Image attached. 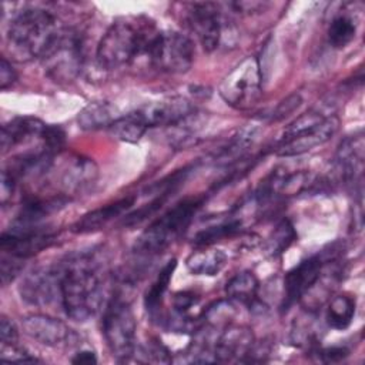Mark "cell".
<instances>
[{"label":"cell","instance_id":"6da1fadb","mask_svg":"<svg viewBox=\"0 0 365 365\" xmlns=\"http://www.w3.org/2000/svg\"><path fill=\"white\" fill-rule=\"evenodd\" d=\"M157 31L155 23L144 16H127L115 20L97 46L98 66L114 70L140 60L145 61L148 47Z\"/></svg>","mask_w":365,"mask_h":365},{"label":"cell","instance_id":"7a4b0ae2","mask_svg":"<svg viewBox=\"0 0 365 365\" xmlns=\"http://www.w3.org/2000/svg\"><path fill=\"white\" fill-rule=\"evenodd\" d=\"M103 297V284L90 257L73 255L61 261L60 302L68 318L78 322L93 318L101 308Z\"/></svg>","mask_w":365,"mask_h":365},{"label":"cell","instance_id":"3957f363","mask_svg":"<svg viewBox=\"0 0 365 365\" xmlns=\"http://www.w3.org/2000/svg\"><path fill=\"white\" fill-rule=\"evenodd\" d=\"M64 27L58 19L41 7L16 11L7 27L6 41L10 56L17 61L43 58L53 47Z\"/></svg>","mask_w":365,"mask_h":365},{"label":"cell","instance_id":"277c9868","mask_svg":"<svg viewBox=\"0 0 365 365\" xmlns=\"http://www.w3.org/2000/svg\"><path fill=\"white\" fill-rule=\"evenodd\" d=\"M204 198H185L175 204L150 227H147L134 242V252L143 257H153L167 250L190 225Z\"/></svg>","mask_w":365,"mask_h":365},{"label":"cell","instance_id":"5b68a950","mask_svg":"<svg viewBox=\"0 0 365 365\" xmlns=\"http://www.w3.org/2000/svg\"><path fill=\"white\" fill-rule=\"evenodd\" d=\"M339 118L335 114H322L309 110L294 120L282 133L277 143V155L295 157L325 144L335 135Z\"/></svg>","mask_w":365,"mask_h":365},{"label":"cell","instance_id":"8992f818","mask_svg":"<svg viewBox=\"0 0 365 365\" xmlns=\"http://www.w3.org/2000/svg\"><path fill=\"white\" fill-rule=\"evenodd\" d=\"M103 335L111 355L127 362L135 354L137 324L131 305L121 297H113L103 314Z\"/></svg>","mask_w":365,"mask_h":365},{"label":"cell","instance_id":"52a82bcc","mask_svg":"<svg viewBox=\"0 0 365 365\" xmlns=\"http://www.w3.org/2000/svg\"><path fill=\"white\" fill-rule=\"evenodd\" d=\"M192 61V41L185 34L174 30H158L145 57V63L148 66L168 74H181L188 71Z\"/></svg>","mask_w":365,"mask_h":365},{"label":"cell","instance_id":"ba28073f","mask_svg":"<svg viewBox=\"0 0 365 365\" xmlns=\"http://www.w3.org/2000/svg\"><path fill=\"white\" fill-rule=\"evenodd\" d=\"M184 20L195 34L205 51L217 50L231 33V26L224 14L222 4L212 1H194L182 6Z\"/></svg>","mask_w":365,"mask_h":365},{"label":"cell","instance_id":"9c48e42d","mask_svg":"<svg viewBox=\"0 0 365 365\" xmlns=\"http://www.w3.org/2000/svg\"><path fill=\"white\" fill-rule=\"evenodd\" d=\"M261 86L259 61L255 57H247L224 77L220 86V96L228 106L245 110L258 101Z\"/></svg>","mask_w":365,"mask_h":365},{"label":"cell","instance_id":"30bf717a","mask_svg":"<svg viewBox=\"0 0 365 365\" xmlns=\"http://www.w3.org/2000/svg\"><path fill=\"white\" fill-rule=\"evenodd\" d=\"M41 61L51 80L57 83H68L74 80L80 74L84 63L83 40L78 33L64 27Z\"/></svg>","mask_w":365,"mask_h":365},{"label":"cell","instance_id":"8fae6325","mask_svg":"<svg viewBox=\"0 0 365 365\" xmlns=\"http://www.w3.org/2000/svg\"><path fill=\"white\" fill-rule=\"evenodd\" d=\"M335 245L329 250H322L301 262H298L292 269H289L284 279V299L281 309L288 311L295 302L301 301L304 295L314 287V284L321 277L327 264L335 259Z\"/></svg>","mask_w":365,"mask_h":365},{"label":"cell","instance_id":"7c38bea8","mask_svg":"<svg viewBox=\"0 0 365 365\" xmlns=\"http://www.w3.org/2000/svg\"><path fill=\"white\" fill-rule=\"evenodd\" d=\"M54 238L56 234L44 225L21 227L11 224V227L1 234L0 248L3 254L27 259L48 248L54 242Z\"/></svg>","mask_w":365,"mask_h":365},{"label":"cell","instance_id":"4fadbf2b","mask_svg":"<svg viewBox=\"0 0 365 365\" xmlns=\"http://www.w3.org/2000/svg\"><path fill=\"white\" fill-rule=\"evenodd\" d=\"M60 279L61 262L38 267L23 278L19 287L20 297L34 307L48 305L57 297L60 298Z\"/></svg>","mask_w":365,"mask_h":365},{"label":"cell","instance_id":"5bb4252c","mask_svg":"<svg viewBox=\"0 0 365 365\" xmlns=\"http://www.w3.org/2000/svg\"><path fill=\"white\" fill-rule=\"evenodd\" d=\"M23 331L31 339L46 346H70L76 344V332L58 318L31 314L23 318Z\"/></svg>","mask_w":365,"mask_h":365},{"label":"cell","instance_id":"9a60e30c","mask_svg":"<svg viewBox=\"0 0 365 365\" xmlns=\"http://www.w3.org/2000/svg\"><path fill=\"white\" fill-rule=\"evenodd\" d=\"M195 110L194 104L181 96L165 97L140 106L135 114L141 118L147 128L165 125L170 127Z\"/></svg>","mask_w":365,"mask_h":365},{"label":"cell","instance_id":"2e32d148","mask_svg":"<svg viewBox=\"0 0 365 365\" xmlns=\"http://www.w3.org/2000/svg\"><path fill=\"white\" fill-rule=\"evenodd\" d=\"M254 345L255 339L250 328L242 325H227L212 348L214 359L215 362L248 361Z\"/></svg>","mask_w":365,"mask_h":365},{"label":"cell","instance_id":"e0dca14e","mask_svg":"<svg viewBox=\"0 0 365 365\" xmlns=\"http://www.w3.org/2000/svg\"><path fill=\"white\" fill-rule=\"evenodd\" d=\"M364 134L362 131L346 137L338 147L335 164L342 181L354 190L361 188L364 170Z\"/></svg>","mask_w":365,"mask_h":365},{"label":"cell","instance_id":"ac0fdd59","mask_svg":"<svg viewBox=\"0 0 365 365\" xmlns=\"http://www.w3.org/2000/svg\"><path fill=\"white\" fill-rule=\"evenodd\" d=\"M48 124L30 115L14 117L1 127V150L6 154L20 144L40 141Z\"/></svg>","mask_w":365,"mask_h":365},{"label":"cell","instance_id":"d6986e66","mask_svg":"<svg viewBox=\"0 0 365 365\" xmlns=\"http://www.w3.org/2000/svg\"><path fill=\"white\" fill-rule=\"evenodd\" d=\"M98 177V168L96 163L90 158L76 155L64 167L60 185L64 188L66 194H78L90 190Z\"/></svg>","mask_w":365,"mask_h":365},{"label":"cell","instance_id":"ffe728a7","mask_svg":"<svg viewBox=\"0 0 365 365\" xmlns=\"http://www.w3.org/2000/svg\"><path fill=\"white\" fill-rule=\"evenodd\" d=\"M134 201H135V197L128 195V197L117 200L111 204H107L104 207H100L97 210H93V211L84 214L81 218H78L73 224L71 231L77 232V234H87V232L97 231V230L103 228L104 225H107L110 221H113L117 217L127 212L134 205Z\"/></svg>","mask_w":365,"mask_h":365},{"label":"cell","instance_id":"44dd1931","mask_svg":"<svg viewBox=\"0 0 365 365\" xmlns=\"http://www.w3.org/2000/svg\"><path fill=\"white\" fill-rule=\"evenodd\" d=\"M208 123V115L204 113L192 111L178 123L167 127V137L170 145L175 148H187L197 144L201 131Z\"/></svg>","mask_w":365,"mask_h":365},{"label":"cell","instance_id":"7402d4cb","mask_svg":"<svg viewBox=\"0 0 365 365\" xmlns=\"http://www.w3.org/2000/svg\"><path fill=\"white\" fill-rule=\"evenodd\" d=\"M257 135H258V128L255 125L242 127L212 155L214 164L227 167L237 163L244 157L248 148L255 143Z\"/></svg>","mask_w":365,"mask_h":365},{"label":"cell","instance_id":"603a6c76","mask_svg":"<svg viewBox=\"0 0 365 365\" xmlns=\"http://www.w3.org/2000/svg\"><path fill=\"white\" fill-rule=\"evenodd\" d=\"M120 115L117 108L108 101L88 103L77 117V123L83 130H100L108 128Z\"/></svg>","mask_w":365,"mask_h":365},{"label":"cell","instance_id":"cb8c5ba5","mask_svg":"<svg viewBox=\"0 0 365 365\" xmlns=\"http://www.w3.org/2000/svg\"><path fill=\"white\" fill-rule=\"evenodd\" d=\"M187 268L194 275H217L227 264V255L218 248H204L187 258Z\"/></svg>","mask_w":365,"mask_h":365},{"label":"cell","instance_id":"d4e9b609","mask_svg":"<svg viewBox=\"0 0 365 365\" xmlns=\"http://www.w3.org/2000/svg\"><path fill=\"white\" fill-rule=\"evenodd\" d=\"M259 282L251 271H242L234 275L225 285V294L231 301L252 305L257 301Z\"/></svg>","mask_w":365,"mask_h":365},{"label":"cell","instance_id":"484cf974","mask_svg":"<svg viewBox=\"0 0 365 365\" xmlns=\"http://www.w3.org/2000/svg\"><path fill=\"white\" fill-rule=\"evenodd\" d=\"M242 228V220L237 217H230L225 220H221L215 224H211L200 231L195 232L192 241L195 245L200 247H210L211 244L222 240L232 237L234 234L240 232Z\"/></svg>","mask_w":365,"mask_h":365},{"label":"cell","instance_id":"4316f807","mask_svg":"<svg viewBox=\"0 0 365 365\" xmlns=\"http://www.w3.org/2000/svg\"><path fill=\"white\" fill-rule=\"evenodd\" d=\"M355 315V299L348 295L334 297L327 308L325 321L328 327L336 331L346 329Z\"/></svg>","mask_w":365,"mask_h":365},{"label":"cell","instance_id":"83f0119b","mask_svg":"<svg viewBox=\"0 0 365 365\" xmlns=\"http://www.w3.org/2000/svg\"><path fill=\"white\" fill-rule=\"evenodd\" d=\"M175 267H177V261L175 259H170L161 268V271L158 272L157 278L154 279V282L147 289L145 297H144V307H145V309L150 314L158 312V309H160V307L163 304L164 295H165V292L168 289V285H170V281L173 278V272H174Z\"/></svg>","mask_w":365,"mask_h":365},{"label":"cell","instance_id":"f1b7e54d","mask_svg":"<svg viewBox=\"0 0 365 365\" xmlns=\"http://www.w3.org/2000/svg\"><path fill=\"white\" fill-rule=\"evenodd\" d=\"M148 128L141 121V118L131 111L125 115H120L110 127L108 131L111 135L124 143H137Z\"/></svg>","mask_w":365,"mask_h":365},{"label":"cell","instance_id":"f546056e","mask_svg":"<svg viewBox=\"0 0 365 365\" xmlns=\"http://www.w3.org/2000/svg\"><path fill=\"white\" fill-rule=\"evenodd\" d=\"M356 34V20L352 14H336L328 27V41L335 48H344L348 46Z\"/></svg>","mask_w":365,"mask_h":365},{"label":"cell","instance_id":"4dcf8cb0","mask_svg":"<svg viewBox=\"0 0 365 365\" xmlns=\"http://www.w3.org/2000/svg\"><path fill=\"white\" fill-rule=\"evenodd\" d=\"M295 240H297V232L294 225L291 224L289 220L284 218L277 224V227L272 230V232L267 238L265 250L269 255L277 257L284 251H287Z\"/></svg>","mask_w":365,"mask_h":365},{"label":"cell","instance_id":"1f68e13d","mask_svg":"<svg viewBox=\"0 0 365 365\" xmlns=\"http://www.w3.org/2000/svg\"><path fill=\"white\" fill-rule=\"evenodd\" d=\"M170 194H160V195H155L150 202L144 204L143 207L137 208L135 211L133 212H128L124 218H123V225L125 227H134L140 222H143L144 220H147L148 217H151L153 214H155L161 207L163 204L168 200Z\"/></svg>","mask_w":365,"mask_h":365},{"label":"cell","instance_id":"d6a6232c","mask_svg":"<svg viewBox=\"0 0 365 365\" xmlns=\"http://www.w3.org/2000/svg\"><path fill=\"white\" fill-rule=\"evenodd\" d=\"M23 261L24 259L16 258L9 254H3L1 262H0V277H1L3 285H7L17 277V274L21 271Z\"/></svg>","mask_w":365,"mask_h":365},{"label":"cell","instance_id":"836d02e7","mask_svg":"<svg viewBox=\"0 0 365 365\" xmlns=\"http://www.w3.org/2000/svg\"><path fill=\"white\" fill-rule=\"evenodd\" d=\"M0 358L9 362H38L36 356H31L24 348L16 344H1Z\"/></svg>","mask_w":365,"mask_h":365},{"label":"cell","instance_id":"e575fe53","mask_svg":"<svg viewBox=\"0 0 365 365\" xmlns=\"http://www.w3.org/2000/svg\"><path fill=\"white\" fill-rule=\"evenodd\" d=\"M302 103V98L299 94H291L287 98H284L269 114V118L272 121H278L285 118L288 114H291L294 110H297Z\"/></svg>","mask_w":365,"mask_h":365},{"label":"cell","instance_id":"d590c367","mask_svg":"<svg viewBox=\"0 0 365 365\" xmlns=\"http://www.w3.org/2000/svg\"><path fill=\"white\" fill-rule=\"evenodd\" d=\"M141 355L145 356V361L150 362H171L168 349L160 342H148L147 346L141 348Z\"/></svg>","mask_w":365,"mask_h":365},{"label":"cell","instance_id":"8d00e7d4","mask_svg":"<svg viewBox=\"0 0 365 365\" xmlns=\"http://www.w3.org/2000/svg\"><path fill=\"white\" fill-rule=\"evenodd\" d=\"M19 339V331L16 324L7 317H1L0 321V341L1 344H16Z\"/></svg>","mask_w":365,"mask_h":365},{"label":"cell","instance_id":"74e56055","mask_svg":"<svg viewBox=\"0 0 365 365\" xmlns=\"http://www.w3.org/2000/svg\"><path fill=\"white\" fill-rule=\"evenodd\" d=\"M17 80V74L14 71V68L11 67V63L7 61L6 57H1V63H0V88L1 90H7L9 87H11Z\"/></svg>","mask_w":365,"mask_h":365},{"label":"cell","instance_id":"f35d334b","mask_svg":"<svg viewBox=\"0 0 365 365\" xmlns=\"http://www.w3.org/2000/svg\"><path fill=\"white\" fill-rule=\"evenodd\" d=\"M16 184H17V180L7 170H3L1 173V204L3 205H6L9 200H11Z\"/></svg>","mask_w":365,"mask_h":365},{"label":"cell","instance_id":"ab89813d","mask_svg":"<svg viewBox=\"0 0 365 365\" xmlns=\"http://www.w3.org/2000/svg\"><path fill=\"white\" fill-rule=\"evenodd\" d=\"M319 354H321L322 361H325V362H338V361L344 359L345 356H348V349H345L342 346H331V348L321 351Z\"/></svg>","mask_w":365,"mask_h":365},{"label":"cell","instance_id":"60d3db41","mask_svg":"<svg viewBox=\"0 0 365 365\" xmlns=\"http://www.w3.org/2000/svg\"><path fill=\"white\" fill-rule=\"evenodd\" d=\"M71 362L73 364H96L97 362V356L93 351L90 349H83V351H78L77 354H74V356L71 358Z\"/></svg>","mask_w":365,"mask_h":365}]
</instances>
